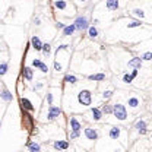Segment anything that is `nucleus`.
<instances>
[{"instance_id":"f8f14e48","label":"nucleus","mask_w":152,"mask_h":152,"mask_svg":"<svg viewBox=\"0 0 152 152\" xmlns=\"http://www.w3.org/2000/svg\"><path fill=\"white\" fill-rule=\"evenodd\" d=\"M21 105H22L25 110H28V111H34V105H32L31 101L27 99V98H21Z\"/></svg>"},{"instance_id":"473e14b6","label":"nucleus","mask_w":152,"mask_h":152,"mask_svg":"<svg viewBox=\"0 0 152 152\" xmlns=\"http://www.w3.org/2000/svg\"><path fill=\"white\" fill-rule=\"evenodd\" d=\"M40 70H41L43 73H47V72H48V67H47V64L41 63V66H40Z\"/></svg>"},{"instance_id":"c9c22d12","label":"nucleus","mask_w":152,"mask_h":152,"mask_svg":"<svg viewBox=\"0 0 152 152\" xmlns=\"http://www.w3.org/2000/svg\"><path fill=\"white\" fill-rule=\"evenodd\" d=\"M67 47H69V46H67V44H62V46H60V47H57V53H59V51H60V50H66V48H67Z\"/></svg>"},{"instance_id":"f704fd0d","label":"nucleus","mask_w":152,"mask_h":152,"mask_svg":"<svg viewBox=\"0 0 152 152\" xmlns=\"http://www.w3.org/2000/svg\"><path fill=\"white\" fill-rule=\"evenodd\" d=\"M79 134H81L79 132H72L70 133V139H76V137H79Z\"/></svg>"},{"instance_id":"5701e85b","label":"nucleus","mask_w":152,"mask_h":152,"mask_svg":"<svg viewBox=\"0 0 152 152\" xmlns=\"http://www.w3.org/2000/svg\"><path fill=\"white\" fill-rule=\"evenodd\" d=\"M127 104H129L132 108H136V107L139 105V99H137V98H134V97H132V98H129V99H127Z\"/></svg>"},{"instance_id":"7ed1b4c3","label":"nucleus","mask_w":152,"mask_h":152,"mask_svg":"<svg viewBox=\"0 0 152 152\" xmlns=\"http://www.w3.org/2000/svg\"><path fill=\"white\" fill-rule=\"evenodd\" d=\"M73 25H75V28H76L78 31H85V29L89 28V21H88L86 16H79V18L73 22Z\"/></svg>"},{"instance_id":"a211bd4d","label":"nucleus","mask_w":152,"mask_h":152,"mask_svg":"<svg viewBox=\"0 0 152 152\" xmlns=\"http://www.w3.org/2000/svg\"><path fill=\"white\" fill-rule=\"evenodd\" d=\"M28 149L29 152H41V146L35 142H28Z\"/></svg>"},{"instance_id":"412c9836","label":"nucleus","mask_w":152,"mask_h":152,"mask_svg":"<svg viewBox=\"0 0 152 152\" xmlns=\"http://www.w3.org/2000/svg\"><path fill=\"white\" fill-rule=\"evenodd\" d=\"M54 6H56L57 9H62V11H64V9L67 8V3L64 2V0H56V2H54Z\"/></svg>"},{"instance_id":"ea45409f","label":"nucleus","mask_w":152,"mask_h":152,"mask_svg":"<svg viewBox=\"0 0 152 152\" xmlns=\"http://www.w3.org/2000/svg\"><path fill=\"white\" fill-rule=\"evenodd\" d=\"M41 86H43V83H37V85H35V86H34V89H40V88H41Z\"/></svg>"},{"instance_id":"f257e3e1","label":"nucleus","mask_w":152,"mask_h":152,"mask_svg":"<svg viewBox=\"0 0 152 152\" xmlns=\"http://www.w3.org/2000/svg\"><path fill=\"white\" fill-rule=\"evenodd\" d=\"M113 116L117 118V120H126L127 118V111H126V107L121 105V104H114L113 105Z\"/></svg>"},{"instance_id":"393cba45","label":"nucleus","mask_w":152,"mask_h":152,"mask_svg":"<svg viewBox=\"0 0 152 152\" xmlns=\"http://www.w3.org/2000/svg\"><path fill=\"white\" fill-rule=\"evenodd\" d=\"M64 81H66L67 83H76V82H78V78H76L75 75H66Z\"/></svg>"},{"instance_id":"c756f323","label":"nucleus","mask_w":152,"mask_h":152,"mask_svg":"<svg viewBox=\"0 0 152 152\" xmlns=\"http://www.w3.org/2000/svg\"><path fill=\"white\" fill-rule=\"evenodd\" d=\"M142 25V22L140 21H132L130 24H127V27L129 28H137V27H140Z\"/></svg>"},{"instance_id":"4468645a","label":"nucleus","mask_w":152,"mask_h":152,"mask_svg":"<svg viewBox=\"0 0 152 152\" xmlns=\"http://www.w3.org/2000/svg\"><path fill=\"white\" fill-rule=\"evenodd\" d=\"M120 133H121L120 127H111L108 134H110V137H111V139H118V137H120Z\"/></svg>"},{"instance_id":"20e7f679","label":"nucleus","mask_w":152,"mask_h":152,"mask_svg":"<svg viewBox=\"0 0 152 152\" xmlns=\"http://www.w3.org/2000/svg\"><path fill=\"white\" fill-rule=\"evenodd\" d=\"M62 114V108L60 107H50V110H48V114H47V120L48 121H53V120H56L59 116Z\"/></svg>"},{"instance_id":"aec40b11","label":"nucleus","mask_w":152,"mask_h":152,"mask_svg":"<svg viewBox=\"0 0 152 152\" xmlns=\"http://www.w3.org/2000/svg\"><path fill=\"white\" fill-rule=\"evenodd\" d=\"M88 79L89 81H104L105 79V75L104 73H95V75H89Z\"/></svg>"},{"instance_id":"cd10ccee","label":"nucleus","mask_w":152,"mask_h":152,"mask_svg":"<svg viewBox=\"0 0 152 152\" xmlns=\"http://www.w3.org/2000/svg\"><path fill=\"white\" fill-rule=\"evenodd\" d=\"M111 97H113V91H111V89H107V91L102 92V98H104V99H110Z\"/></svg>"},{"instance_id":"4c0bfd02","label":"nucleus","mask_w":152,"mask_h":152,"mask_svg":"<svg viewBox=\"0 0 152 152\" xmlns=\"http://www.w3.org/2000/svg\"><path fill=\"white\" fill-rule=\"evenodd\" d=\"M34 22H35V25H41V21H40V18H35V19H34Z\"/></svg>"},{"instance_id":"6e6552de","label":"nucleus","mask_w":152,"mask_h":152,"mask_svg":"<svg viewBox=\"0 0 152 152\" xmlns=\"http://www.w3.org/2000/svg\"><path fill=\"white\" fill-rule=\"evenodd\" d=\"M134 129H136L140 134H145V133H146V121H145V120H139V121H136Z\"/></svg>"},{"instance_id":"dca6fc26","label":"nucleus","mask_w":152,"mask_h":152,"mask_svg":"<svg viewBox=\"0 0 152 152\" xmlns=\"http://www.w3.org/2000/svg\"><path fill=\"white\" fill-rule=\"evenodd\" d=\"M75 31H76L75 25H73V24H70V25H67V27H64V28H63V35L69 37V35H72Z\"/></svg>"},{"instance_id":"39448f33","label":"nucleus","mask_w":152,"mask_h":152,"mask_svg":"<svg viewBox=\"0 0 152 152\" xmlns=\"http://www.w3.org/2000/svg\"><path fill=\"white\" fill-rule=\"evenodd\" d=\"M85 136H86L89 140H97V139H98V133H97V130L92 129V127L85 129Z\"/></svg>"},{"instance_id":"bb28decb","label":"nucleus","mask_w":152,"mask_h":152,"mask_svg":"<svg viewBox=\"0 0 152 152\" xmlns=\"http://www.w3.org/2000/svg\"><path fill=\"white\" fill-rule=\"evenodd\" d=\"M140 59H142V62H143V60H146V62H149V60H152V51H148V53H143Z\"/></svg>"},{"instance_id":"4be33fe9","label":"nucleus","mask_w":152,"mask_h":152,"mask_svg":"<svg viewBox=\"0 0 152 152\" xmlns=\"http://www.w3.org/2000/svg\"><path fill=\"white\" fill-rule=\"evenodd\" d=\"M41 51H43V54H44L46 57H48V56L51 54V46H50V44H43Z\"/></svg>"},{"instance_id":"f03ea898","label":"nucleus","mask_w":152,"mask_h":152,"mask_svg":"<svg viewBox=\"0 0 152 152\" xmlns=\"http://www.w3.org/2000/svg\"><path fill=\"white\" fill-rule=\"evenodd\" d=\"M78 101H79V104H82V105H91V102H92V95H91V92H89L88 89L79 91V94H78Z\"/></svg>"},{"instance_id":"0eeeda50","label":"nucleus","mask_w":152,"mask_h":152,"mask_svg":"<svg viewBox=\"0 0 152 152\" xmlns=\"http://www.w3.org/2000/svg\"><path fill=\"white\" fill-rule=\"evenodd\" d=\"M129 67H133V69H140L142 67V59L140 57H133L132 60H129Z\"/></svg>"},{"instance_id":"9b49d317","label":"nucleus","mask_w":152,"mask_h":152,"mask_svg":"<svg viewBox=\"0 0 152 152\" xmlns=\"http://www.w3.org/2000/svg\"><path fill=\"white\" fill-rule=\"evenodd\" d=\"M120 6L118 0H107V9L108 11H117Z\"/></svg>"},{"instance_id":"2f4dec72","label":"nucleus","mask_w":152,"mask_h":152,"mask_svg":"<svg viewBox=\"0 0 152 152\" xmlns=\"http://www.w3.org/2000/svg\"><path fill=\"white\" fill-rule=\"evenodd\" d=\"M41 63H43L41 60H38V59H35V60L32 62V66H34V67H38V69H40V66H41Z\"/></svg>"},{"instance_id":"a19ab883","label":"nucleus","mask_w":152,"mask_h":152,"mask_svg":"<svg viewBox=\"0 0 152 152\" xmlns=\"http://www.w3.org/2000/svg\"><path fill=\"white\" fill-rule=\"evenodd\" d=\"M82 2H85V0H82Z\"/></svg>"},{"instance_id":"ddd939ff","label":"nucleus","mask_w":152,"mask_h":152,"mask_svg":"<svg viewBox=\"0 0 152 152\" xmlns=\"http://www.w3.org/2000/svg\"><path fill=\"white\" fill-rule=\"evenodd\" d=\"M91 113H92V118L95 121H99L101 117H102V111L99 108H91Z\"/></svg>"},{"instance_id":"9d476101","label":"nucleus","mask_w":152,"mask_h":152,"mask_svg":"<svg viewBox=\"0 0 152 152\" xmlns=\"http://www.w3.org/2000/svg\"><path fill=\"white\" fill-rule=\"evenodd\" d=\"M31 44H32V47H34L37 51H41V48H43V43H41V40H40L37 35H34V37L31 38Z\"/></svg>"},{"instance_id":"58836bf2","label":"nucleus","mask_w":152,"mask_h":152,"mask_svg":"<svg viewBox=\"0 0 152 152\" xmlns=\"http://www.w3.org/2000/svg\"><path fill=\"white\" fill-rule=\"evenodd\" d=\"M57 27H59V28H62V29H63V28H64V27H66V25H64V24H62V22H59V24H57Z\"/></svg>"},{"instance_id":"b1692460","label":"nucleus","mask_w":152,"mask_h":152,"mask_svg":"<svg viewBox=\"0 0 152 152\" xmlns=\"http://www.w3.org/2000/svg\"><path fill=\"white\" fill-rule=\"evenodd\" d=\"M8 70H9V64L8 63H2V64H0V76L6 75Z\"/></svg>"},{"instance_id":"f3484780","label":"nucleus","mask_w":152,"mask_h":152,"mask_svg":"<svg viewBox=\"0 0 152 152\" xmlns=\"http://www.w3.org/2000/svg\"><path fill=\"white\" fill-rule=\"evenodd\" d=\"M22 75H24V78H25L27 81H31V79H32V76H34V70H32L31 67H24Z\"/></svg>"},{"instance_id":"423d86ee","label":"nucleus","mask_w":152,"mask_h":152,"mask_svg":"<svg viewBox=\"0 0 152 152\" xmlns=\"http://www.w3.org/2000/svg\"><path fill=\"white\" fill-rule=\"evenodd\" d=\"M53 146H54V149H57V151H64V149L69 148V142H67V140H56V142L53 143Z\"/></svg>"},{"instance_id":"1a4fd4ad","label":"nucleus","mask_w":152,"mask_h":152,"mask_svg":"<svg viewBox=\"0 0 152 152\" xmlns=\"http://www.w3.org/2000/svg\"><path fill=\"white\" fill-rule=\"evenodd\" d=\"M70 129H72V132H79V133H81L82 126H81V123L78 121L76 117H72V118H70Z\"/></svg>"},{"instance_id":"7c9ffc66","label":"nucleus","mask_w":152,"mask_h":152,"mask_svg":"<svg viewBox=\"0 0 152 152\" xmlns=\"http://www.w3.org/2000/svg\"><path fill=\"white\" fill-rule=\"evenodd\" d=\"M133 13H134V15H136L137 18H140V19H142V18L145 16V12H143L142 9H134V11H133Z\"/></svg>"},{"instance_id":"72a5a7b5","label":"nucleus","mask_w":152,"mask_h":152,"mask_svg":"<svg viewBox=\"0 0 152 152\" xmlns=\"http://www.w3.org/2000/svg\"><path fill=\"white\" fill-rule=\"evenodd\" d=\"M54 69H56L57 72H60V70H62V64H60L59 62H54Z\"/></svg>"},{"instance_id":"6ab92c4d","label":"nucleus","mask_w":152,"mask_h":152,"mask_svg":"<svg viewBox=\"0 0 152 152\" xmlns=\"http://www.w3.org/2000/svg\"><path fill=\"white\" fill-rule=\"evenodd\" d=\"M88 35H89V38H92V40H95L97 37H98V29L92 25V27H89L88 28Z\"/></svg>"},{"instance_id":"a878e982","label":"nucleus","mask_w":152,"mask_h":152,"mask_svg":"<svg viewBox=\"0 0 152 152\" xmlns=\"http://www.w3.org/2000/svg\"><path fill=\"white\" fill-rule=\"evenodd\" d=\"M133 79H134V76H133V75H129V73H126V75L123 76V82H124V83H130Z\"/></svg>"},{"instance_id":"2eb2a0df","label":"nucleus","mask_w":152,"mask_h":152,"mask_svg":"<svg viewBox=\"0 0 152 152\" xmlns=\"http://www.w3.org/2000/svg\"><path fill=\"white\" fill-rule=\"evenodd\" d=\"M0 97H2V99H3V101H6V102H9V101H12V99H13V95H12L8 89H3V91H2V94H0Z\"/></svg>"},{"instance_id":"c85d7f7f","label":"nucleus","mask_w":152,"mask_h":152,"mask_svg":"<svg viewBox=\"0 0 152 152\" xmlns=\"http://www.w3.org/2000/svg\"><path fill=\"white\" fill-rule=\"evenodd\" d=\"M101 111L105 113V114H113V105H104Z\"/></svg>"},{"instance_id":"e433bc0d","label":"nucleus","mask_w":152,"mask_h":152,"mask_svg":"<svg viewBox=\"0 0 152 152\" xmlns=\"http://www.w3.org/2000/svg\"><path fill=\"white\" fill-rule=\"evenodd\" d=\"M47 101H48V104L53 102V95H51V94H47Z\"/></svg>"}]
</instances>
